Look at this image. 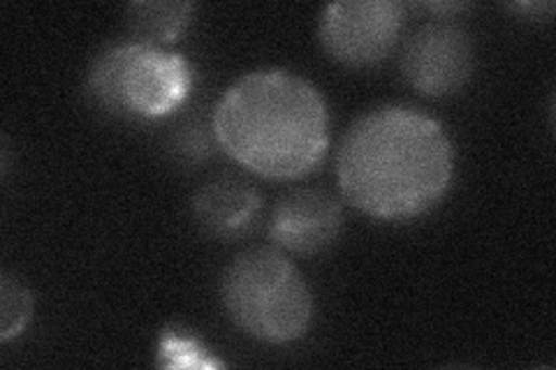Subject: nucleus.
Returning <instances> with one entry per match:
<instances>
[{
  "mask_svg": "<svg viewBox=\"0 0 556 370\" xmlns=\"http://www.w3.org/2000/svg\"><path fill=\"white\" fill-rule=\"evenodd\" d=\"M455 176V149L437 118L404 104L359 116L337 153L339 190L378 220H410L437 206Z\"/></svg>",
  "mask_w": 556,
  "mask_h": 370,
  "instance_id": "1",
  "label": "nucleus"
},
{
  "mask_svg": "<svg viewBox=\"0 0 556 370\" xmlns=\"http://www.w3.org/2000/svg\"><path fill=\"white\" fill-rule=\"evenodd\" d=\"M216 144L237 165L271 181L316 171L329 151L320 91L288 69H255L223 93L212 114Z\"/></svg>",
  "mask_w": 556,
  "mask_h": 370,
  "instance_id": "2",
  "label": "nucleus"
},
{
  "mask_svg": "<svg viewBox=\"0 0 556 370\" xmlns=\"http://www.w3.org/2000/svg\"><path fill=\"white\" fill-rule=\"evenodd\" d=\"M223 304L230 320L255 341H300L313 320V296L298 267L274 248H251L223 276Z\"/></svg>",
  "mask_w": 556,
  "mask_h": 370,
  "instance_id": "3",
  "label": "nucleus"
},
{
  "mask_svg": "<svg viewBox=\"0 0 556 370\" xmlns=\"http://www.w3.org/2000/svg\"><path fill=\"white\" fill-rule=\"evenodd\" d=\"M193 91V69L181 54L144 42H121L93 61L89 93L98 107L135 120L179 112Z\"/></svg>",
  "mask_w": 556,
  "mask_h": 370,
  "instance_id": "4",
  "label": "nucleus"
},
{
  "mask_svg": "<svg viewBox=\"0 0 556 370\" xmlns=\"http://www.w3.org/2000/svg\"><path fill=\"white\" fill-rule=\"evenodd\" d=\"M404 28V5L396 0H343L327 5L318 38L329 59L351 67L386 61Z\"/></svg>",
  "mask_w": 556,
  "mask_h": 370,
  "instance_id": "5",
  "label": "nucleus"
},
{
  "mask_svg": "<svg viewBox=\"0 0 556 370\" xmlns=\"http://www.w3.org/2000/svg\"><path fill=\"white\" fill-rule=\"evenodd\" d=\"M473 42L450 16L417 28L402 49V75L427 98L459 93L473 75Z\"/></svg>",
  "mask_w": 556,
  "mask_h": 370,
  "instance_id": "6",
  "label": "nucleus"
},
{
  "mask_svg": "<svg viewBox=\"0 0 556 370\" xmlns=\"http://www.w3.org/2000/svg\"><path fill=\"white\" fill-rule=\"evenodd\" d=\"M343 227V210L334 195L318 188L290 190L276 202L269 239L278 251L316 255L332 245Z\"/></svg>",
  "mask_w": 556,
  "mask_h": 370,
  "instance_id": "7",
  "label": "nucleus"
},
{
  "mask_svg": "<svg viewBox=\"0 0 556 370\" xmlns=\"http://www.w3.org/2000/svg\"><path fill=\"white\" fill-rule=\"evenodd\" d=\"M193 214L208 237L235 241L255 227L263 214V195L239 176L223 174L195 192Z\"/></svg>",
  "mask_w": 556,
  "mask_h": 370,
  "instance_id": "8",
  "label": "nucleus"
},
{
  "mask_svg": "<svg viewBox=\"0 0 556 370\" xmlns=\"http://www.w3.org/2000/svg\"><path fill=\"white\" fill-rule=\"evenodd\" d=\"M193 10L190 3H135L128 8L130 30L137 35V42L172 44L186 30Z\"/></svg>",
  "mask_w": 556,
  "mask_h": 370,
  "instance_id": "9",
  "label": "nucleus"
},
{
  "mask_svg": "<svg viewBox=\"0 0 556 370\" xmlns=\"http://www.w3.org/2000/svg\"><path fill=\"white\" fill-rule=\"evenodd\" d=\"M0 315H3V324H0V341L10 343L12 339L22 336L30 315H33V296L30 292L10 276L0 283Z\"/></svg>",
  "mask_w": 556,
  "mask_h": 370,
  "instance_id": "10",
  "label": "nucleus"
}]
</instances>
